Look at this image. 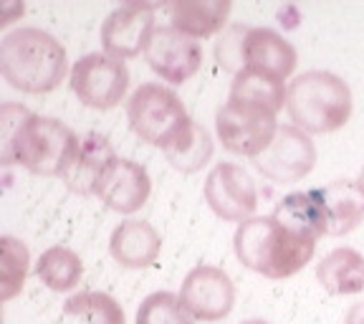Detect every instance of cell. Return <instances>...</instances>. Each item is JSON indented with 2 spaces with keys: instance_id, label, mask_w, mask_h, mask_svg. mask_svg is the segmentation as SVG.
<instances>
[{
  "instance_id": "obj_1",
  "label": "cell",
  "mask_w": 364,
  "mask_h": 324,
  "mask_svg": "<svg viewBox=\"0 0 364 324\" xmlns=\"http://www.w3.org/2000/svg\"><path fill=\"white\" fill-rule=\"evenodd\" d=\"M81 150V140L63 122L31 114L13 104L3 107V162L21 165L33 175H66Z\"/></svg>"
},
{
  "instance_id": "obj_2",
  "label": "cell",
  "mask_w": 364,
  "mask_h": 324,
  "mask_svg": "<svg viewBox=\"0 0 364 324\" xmlns=\"http://www.w3.org/2000/svg\"><path fill=\"white\" fill-rule=\"evenodd\" d=\"M238 261L266 279H289L314 258L316 241L294 228L284 226L279 218H248L238 226L233 239Z\"/></svg>"
},
{
  "instance_id": "obj_3",
  "label": "cell",
  "mask_w": 364,
  "mask_h": 324,
  "mask_svg": "<svg viewBox=\"0 0 364 324\" xmlns=\"http://www.w3.org/2000/svg\"><path fill=\"white\" fill-rule=\"evenodd\" d=\"M68 58L61 41L33 26L16 28L0 43V74L23 94H48L66 79Z\"/></svg>"
},
{
  "instance_id": "obj_4",
  "label": "cell",
  "mask_w": 364,
  "mask_h": 324,
  "mask_svg": "<svg viewBox=\"0 0 364 324\" xmlns=\"http://www.w3.org/2000/svg\"><path fill=\"white\" fill-rule=\"evenodd\" d=\"M286 109L301 132L329 135L352 117V89L331 71H306L289 84Z\"/></svg>"
},
{
  "instance_id": "obj_5",
  "label": "cell",
  "mask_w": 364,
  "mask_h": 324,
  "mask_svg": "<svg viewBox=\"0 0 364 324\" xmlns=\"http://www.w3.org/2000/svg\"><path fill=\"white\" fill-rule=\"evenodd\" d=\"M127 120L142 142L159 150L175 142V137L193 122L175 91L154 81L134 89L127 102Z\"/></svg>"
},
{
  "instance_id": "obj_6",
  "label": "cell",
  "mask_w": 364,
  "mask_h": 324,
  "mask_svg": "<svg viewBox=\"0 0 364 324\" xmlns=\"http://www.w3.org/2000/svg\"><path fill=\"white\" fill-rule=\"evenodd\" d=\"M279 127L276 114L253 107V104L235 102V99H228L215 114L218 140L228 152L240 155V157L256 160L258 155L266 152Z\"/></svg>"
},
{
  "instance_id": "obj_7",
  "label": "cell",
  "mask_w": 364,
  "mask_h": 324,
  "mask_svg": "<svg viewBox=\"0 0 364 324\" xmlns=\"http://www.w3.org/2000/svg\"><path fill=\"white\" fill-rule=\"evenodd\" d=\"M71 89L84 107L114 109L119 107L129 89V68L119 58L107 53H86L71 68Z\"/></svg>"
},
{
  "instance_id": "obj_8",
  "label": "cell",
  "mask_w": 364,
  "mask_h": 324,
  "mask_svg": "<svg viewBox=\"0 0 364 324\" xmlns=\"http://www.w3.org/2000/svg\"><path fill=\"white\" fill-rule=\"evenodd\" d=\"M253 165L266 180L291 185V182L304 180L314 170L316 147L306 132L294 125H281L273 142L268 145L266 152L253 160Z\"/></svg>"
},
{
  "instance_id": "obj_9",
  "label": "cell",
  "mask_w": 364,
  "mask_h": 324,
  "mask_svg": "<svg viewBox=\"0 0 364 324\" xmlns=\"http://www.w3.org/2000/svg\"><path fill=\"white\" fill-rule=\"evenodd\" d=\"M205 203L218 218L243 223L253 218L258 208V190L248 170L235 162H218L205 177Z\"/></svg>"
},
{
  "instance_id": "obj_10",
  "label": "cell",
  "mask_w": 364,
  "mask_h": 324,
  "mask_svg": "<svg viewBox=\"0 0 364 324\" xmlns=\"http://www.w3.org/2000/svg\"><path fill=\"white\" fill-rule=\"evenodd\" d=\"M180 302L198 322H220L233 312L235 286L223 268L200 263L185 276L180 289Z\"/></svg>"
},
{
  "instance_id": "obj_11",
  "label": "cell",
  "mask_w": 364,
  "mask_h": 324,
  "mask_svg": "<svg viewBox=\"0 0 364 324\" xmlns=\"http://www.w3.org/2000/svg\"><path fill=\"white\" fill-rule=\"evenodd\" d=\"M144 61L159 79L170 84H185L203 66V48L198 38L182 33L170 23V26H157L144 51Z\"/></svg>"
},
{
  "instance_id": "obj_12",
  "label": "cell",
  "mask_w": 364,
  "mask_h": 324,
  "mask_svg": "<svg viewBox=\"0 0 364 324\" xmlns=\"http://www.w3.org/2000/svg\"><path fill=\"white\" fill-rule=\"evenodd\" d=\"M157 31L154 8L122 6L107 16L102 26V48L112 58H134L147 51V43Z\"/></svg>"
},
{
  "instance_id": "obj_13",
  "label": "cell",
  "mask_w": 364,
  "mask_h": 324,
  "mask_svg": "<svg viewBox=\"0 0 364 324\" xmlns=\"http://www.w3.org/2000/svg\"><path fill=\"white\" fill-rule=\"evenodd\" d=\"M149 193H152V180H149L147 167L134 160L117 157L99 185L97 198H102V203L112 211L132 216L147 203Z\"/></svg>"
},
{
  "instance_id": "obj_14",
  "label": "cell",
  "mask_w": 364,
  "mask_h": 324,
  "mask_svg": "<svg viewBox=\"0 0 364 324\" xmlns=\"http://www.w3.org/2000/svg\"><path fill=\"white\" fill-rule=\"evenodd\" d=\"M119 155L114 152L112 142L107 137L97 135V132H89V135L81 140V150L76 155L74 165L68 167V172L63 175L66 188L76 195H97L99 185H102L107 170L114 165V160Z\"/></svg>"
},
{
  "instance_id": "obj_15",
  "label": "cell",
  "mask_w": 364,
  "mask_h": 324,
  "mask_svg": "<svg viewBox=\"0 0 364 324\" xmlns=\"http://www.w3.org/2000/svg\"><path fill=\"white\" fill-rule=\"evenodd\" d=\"M109 251H112L114 261L122 263L124 268H147L157 261L159 251H162V239L152 223L129 218L112 231Z\"/></svg>"
},
{
  "instance_id": "obj_16",
  "label": "cell",
  "mask_w": 364,
  "mask_h": 324,
  "mask_svg": "<svg viewBox=\"0 0 364 324\" xmlns=\"http://www.w3.org/2000/svg\"><path fill=\"white\" fill-rule=\"evenodd\" d=\"M296 48L271 28H248L243 38V68H263L268 74L289 79L296 68Z\"/></svg>"
},
{
  "instance_id": "obj_17",
  "label": "cell",
  "mask_w": 364,
  "mask_h": 324,
  "mask_svg": "<svg viewBox=\"0 0 364 324\" xmlns=\"http://www.w3.org/2000/svg\"><path fill=\"white\" fill-rule=\"evenodd\" d=\"M316 193L329 216V236L352 234L364 221V185L359 180H336Z\"/></svg>"
},
{
  "instance_id": "obj_18",
  "label": "cell",
  "mask_w": 364,
  "mask_h": 324,
  "mask_svg": "<svg viewBox=\"0 0 364 324\" xmlns=\"http://www.w3.org/2000/svg\"><path fill=\"white\" fill-rule=\"evenodd\" d=\"M230 8L233 6L228 0H180L165 11L177 31L193 38H208L225 28Z\"/></svg>"
},
{
  "instance_id": "obj_19",
  "label": "cell",
  "mask_w": 364,
  "mask_h": 324,
  "mask_svg": "<svg viewBox=\"0 0 364 324\" xmlns=\"http://www.w3.org/2000/svg\"><path fill=\"white\" fill-rule=\"evenodd\" d=\"M286 97H289V86L284 84V79L268 74L263 68H240L230 84V99L261 107L271 114H279L286 107Z\"/></svg>"
},
{
  "instance_id": "obj_20",
  "label": "cell",
  "mask_w": 364,
  "mask_h": 324,
  "mask_svg": "<svg viewBox=\"0 0 364 324\" xmlns=\"http://www.w3.org/2000/svg\"><path fill=\"white\" fill-rule=\"evenodd\" d=\"M316 279L329 294L349 296L364 291V256L354 249H334L316 266Z\"/></svg>"
},
{
  "instance_id": "obj_21",
  "label": "cell",
  "mask_w": 364,
  "mask_h": 324,
  "mask_svg": "<svg viewBox=\"0 0 364 324\" xmlns=\"http://www.w3.org/2000/svg\"><path fill=\"white\" fill-rule=\"evenodd\" d=\"M271 216L279 218L284 226L294 228L299 234L311 236L314 241H318L321 236H329V216H326V208L316 190L286 195Z\"/></svg>"
},
{
  "instance_id": "obj_22",
  "label": "cell",
  "mask_w": 364,
  "mask_h": 324,
  "mask_svg": "<svg viewBox=\"0 0 364 324\" xmlns=\"http://www.w3.org/2000/svg\"><path fill=\"white\" fill-rule=\"evenodd\" d=\"M213 150H215V145H213L210 132L205 130L200 122H190V125L175 137V142H170L162 150V155H165L167 162H170L175 170L185 172V175H193V172L203 170V167L210 162Z\"/></svg>"
},
{
  "instance_id": "obj_23",
  "label": "cell",
  "mask_w": 364,
  "mask_h": 324,
  "mask_svg": "<svg viewBox=\"0 0 364 324\" xmlns=\"http://www.w3.org/2000/svg\"><path fill=\"white\" fill-rule=\"evenodd\" d=\"M84 263L66 246H51L41 254L36 263V276L51 291H71L81 281Z\"/></svg>"
},
{
  "instance_id": "obj_24",
  "label": "cell",
  "mask_w": 364,
  "mask_h": 324,
  "mask_svg": "<svg viewBox=\"0 0 364 324\" xmlns=\"http://www.w3.org/2000/svg\"><path fill=\"white\" fill-rule=\"evenodd\" d=\"M63 312L84 324H124V309L104 291H81L71 296Z\"/></svg>"
},
{
  "instance_id": "obj_25",
  "label": "cell",
  "mask_w": 364,
  "mask_h": 324,
  "mask_svg": "<svg viewBox=\"0 0 364 324\" xmlns=\"http://www.w3.org/2000/svg\"><path fill=\"white\" fill-rule=\"evenodd\" d=\"M31 254L26 244H21L13 236L0 239V299L11 302L13 296L26 284V273H28Z\"/></svg>"
},
{
  "instance_id": "obj_26",
  "label": "cell",
  "mask_w": 364,
  "mask_h": 324,
  "mask_svg": "<svg viewBox=\"0 0 364 324\" xmlns=\"http://www.w3.org/2000/svg\"><path fill=\"white\" fill-rule=\"evenodd\" d=\"M136 324H193V317L182 307L180 294L154 291L136 309Z\"/></svg>"
},
{
  "instance_id": "obj_27",
  "label": "cell",
  "mask_w": 364,
  "mask_h": 324,
  "mask_svg": "<svg viewBox=\"0 0 364 324\" xmlns=\"http://www.w3.org/2000/svg\"><path fill=\"white\" fill-rule=\"evenodd\" d=\"M245 31L243 26H233V28H228L225 36L218 41L215 46V56L218 63L228 71H235L238 74L240 68H243V38H245Z\"/></svg>"
},
{
  "instance_id": "obj_28",
  "label": "cell",
  "mask_w": 364,
  "mask_h": 324,
  "mask_svg": "<svg viewBox=\"0 0 364 324\" xmlns=\"http://www.w3.org/2000/svg\"><path fill=\"white\" fill-rule=\"evenodd\" d=\"M344 324H364V302L362 304H354V307L349 309Z\"/></svg>"
},
{
  "instance_id": "obj_29",
  "label": "cell",
  "mask_w": 364,
  "mask_h": 324,
  "mask_svg": "<svg viewBox=\"0 0 364 324\" xmlns=\"http://www.w3.org/2000/svg\"><path fill=\"white\" fill-rule=\"evenodd\" d=\"M240 324H271V322H263V319H245V322Z\"/></svg>"
},
{
  "instance_id": "obj_30",
  "label": "cell",
  "mask_w": 364,
  "mask_h": 324,
  "mask_svg": "<svg viewBox=\"0 0 364 324\" xmlns=\"http://www.w3.org/2000/svg\"><path fill=\"white\" fill-rule=\"evenodd\" d=\"M359 182H362V185H364V167H362V175H359Z\"/></svg>"
}]
</instances>
